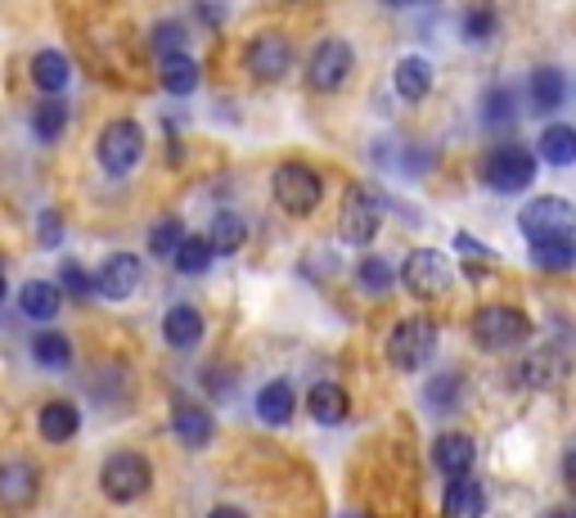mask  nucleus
<instances>
[{
  "instance_id": "obj_39",
  "label": "nucleus",
  "mask_w": 576,
  "mask_h": 518,
  "mask_svg": "<svg viewBox=\"0 0 576 518\" xmlns=\"http://www.w3.org/2000/svg\"><path fill=\"white\" fill-rule=\"evenodd\" d=\"M59 280H63V289L72 293V298H91V293H95V284H91V275H86L82 262H63L59 267Z\"/></svg>"
},
{
  "instance_id": "obj_32",
  "label": "nucleus",
  "mask_w": 576,
  "mask_h": 518,
  "mask_svg": "<svg viewBox=\"0 0 576 518\" xmlns=\"http://www.w3.org/2000/svg\"><path fill=\"white\" fill-rule=\"evenodd\" d=\"M32 356H36V365H46V369H68L72 365V339H63V334H36Z\"/></svg>"
},
{
  "instance_id": "obj_16",
  "label": "nucleus",
  "mask_w": 576,
  "mask_h": 518,
  "mask_svg": "<svg viewBox=\"0 0 576 518\" xmlns=\"http://www.w3.org/2000/svg\"><path fill=\"white\" fill-rule=\"evenodd\" d=\"M293 411H297V392H293L289 379H271V384L257 392V415H261V424L284 428V424H293Z\"/></svg>"
},
{
  "instance_id": "obj_41",
  "label": "nucleus",
  "mask_w": 576,
  "mask_h": 518,
  "mask_svg": "<svg viewBox=\"0 0 576 518\" xmlns=\"http://www.w3.org/2000/svg\"><path fill=\"white\" fill-rule=\"evenodd\" d=\"M455 248L465 252V257H486V262H491V252L482 248V239H473L469 231H459V235H455Z\"/></svg>"
},
{
  "instance_id": "obj_47",
  "label": "nucleus",
  "mask_w": 576,
  "mask_h": 518,
  "mask_svg": "<svg viewBox=\"0 0 576 518\" xmlns=\"http://www.w3.org/2000/svg\"><path fill=\"white\" fill-rule=\"evenodd\" d=\"M424 5H433V0H424Z\"/></svg>"
},
{
  "instance_id": "obj_18",
  "label": "nucleus",
  "mask_w": 576,
  "mask_h": 518,
  "mask_svg": "<svg viewBox=\"0 0 576 518\" xmlns=\"http://www.w3.org/2000/svg\"><path fill=\"white\" fill-rule=\"evenodd\" d=\"M172 428H176V437L185 442V447H195V451H203L208 442H212V433H216L212 415L203 411V405H195V401H180V405H176Z\"/></svg>"
},
{
  "instance_id": "obj_40",
  "label": "nucleus",
  "mask_w": 576,
  "mask_h": 518,
  "mask_svg": "<svg viewBox=\"0 0 576 518\" xmlns=\"http://www.w3.org/2000/svg\"><path fill=\"white\" fill-rule=\"evenodd\" d=\"M59 239H63L59 212H42V248H59Z\"/></svg>"
},
{
  "instance_id": "obj_5",
  "label": "nucleus",
  "mask_w": 576,
  "mask_h": 518,
  "mask_svg": "<svg viewBox=\"0 0 576 518\" xmlns=\"http://www.w3.org/2000/svg\"><path fill=\"white\" fill-rule=\"evenodd\" d=\"M482 180L495 195H518L536 180V154H527L522 144H495L482 158Z\"/></svg>"
},
{
  "instance_id": "obj_1",
  "label": "nucleus",
  "mask_w": 576,
  "mask_h": 518,
  "mask_svg": "<svg viewBox=\"0 0 576 518\" xmlns=\"http://www.w3.org/2000/svg\"><path fill=\"white\" fill-rule=\"evenodd\" d=\"M271 190H275V203L289 216H311L325 199V180H320L316 167H306V163H280Z\"/></svg>"
},
{
  "instance_id": "obj_33",
  "label": "nucleus",
  "mask_w": 576,
  "mask_h": 518,
  "mask_svg": "<svg viewBox=\"0 0 576 518\" xmlns=\"http://www.w3.org/2000/svg\"><path fill=\"white\" fill-rule=\"evenodd\" d=\"M514 95L509 91H486V99H482V122L491 127V131H505V127H514Z\"/></svg>"
},
{
  "instance_id": "obj_7",
  "label": "nucleus",
  "mask_w": 576,
  "mask_h": 518,
  "mask_svg": "<svg viewBox=\"0 0 576 518\" xmlns=\"http://www.w3.org/2000/svg\"><path fill=\"white\" fill-rule=\"evenodd\" d=\"M356 68V50L348 42H338V36H329V42H320L311 50V63H306V86L320 91V95H333L342 91V82L352 78Z\"/></svg>"
},
{
  "instance_id": "obj_26",
  "label": "nucleus",
  "mask_w": 576,
  "mask_h": 518,
  "mask_svg": "<svg viewBox=\"0 0 576 518\" xmlns=\"http://www.w3.org/2000/svg\"><path fill=\"white\" fill-rule=\"evenodd\" d=\"M68 78H72V68H68V59L59 50H36L32 55V82L42 86L46 95H59L68 86Z\"/></svg>"
},
{
  "instance_id": "obj_28",
  "label": "nucleus",
  "mask_w": 576,
  "mask_h": 518,
  "mask_svg": "<svg viewBox=\"0 0 576 518\" xmlns=\"http://www.w3.org/2000/svg\"><path fill=\"white\" fill-rule=\"evenodd\" d=\"M572 262H576L572 235H554V239H536L531 244V267H541V271H567Z\"/></svg>"
},
{
  "instance_id": "obj_37",
  "label": "nucleus",
  "mask_w": 576,
  "mask_h": 518,
  "mask_svg": "<svg viewBox=\"0 0 576 518\" xmlns=\"http://www.w3.org/2000/svg\"><path fill=\"white\" fill-rule=\"evenodd\" d=\"M495 36V10L491 5H478L465 14V42H491Z\"/></svg>"
},
{
  "instance_id": "obj_23",
  "label": "nucleus",
  "mask_w": 576,
  "mask_h": 518,
  "mask_svg": "<svg viewBox=\"0 0 576 518\" xmlns=\"http://www.w3.org/2000/svg\"><path fill=\"white\" fill-rule=\"evenodd\" d=\"M203 239H208L212 257H230V252H239V248H244L248 226H244V216H239V212H216Z\"/></svg>"
},
{
  "instance_id": "obj_10",
  "label": "nucleus",
  "mask_w": 576,
  "mask_h": 518,
  "mask_svg": "<svg viewBox=\"0 0 576 518\" xmlns=\"http://www.w3.org/2000/svg\"><path fill=\"white\" fill-rule=\"evenodd\" d=\"M401 280H405V289L414 293V298H442V293L450 289V280H455V271H450V262L442 252H433V248H414L410 257H405V267H401Z\"/></svg>"
},
{
  "instance_id": "obj_12",
  "label": "nucleus",
  "mask_w": 576,
  "mask_h": 518,
  "mask_svg": "<svg viewBox=\"0 0 576 518\" xmlns=\"http://www.w3.org/2000/svg\"><path fill=\"white\" fill-rule=\"evenodd\" d=\"M140 280H144L140 257H131V252H113V257H104V267H99V275H95L91 284H95L99 298H108V303H127L131 293L140 289Z\"/></svg>"
},
{
  "instance_id": "obj_17",
  "label": "nucleus",
  "mask_w": 576,
  "mask_h": 518,
  "mask_svg": "<svg viewBox=\"0 0 576 518\" xmlns=\"http://www.w3.org/2000/svg\"><path fill=\"white\" fill-rule=\"evenodd\" d=\"M567 104V78H563V68L554 63H541L531 72V108L536 114H554V108Z\"/></svg>"
},
{
  "instance_id": "obj_27",
  "label": "nucleus",
  "mask_w": 576,
  "mask_h": 518,
  "mask_svg": "<svg viewBox=\"0 0 576 518\" xmlns=\"http://www.w3.org/2000/svg\"><path fill=\"white\" fill-rule=\"evenodd\" d=\"M68 99H59V95H46L42 104H36V114H32V131H36V140H59L63 136V127H68Z\"/></svg>"
},
{
  "instance_id": "obj_15",
  "label": "nucleus",
  "mask_w": 576,
  "mask_h": 518,
  "mask_svg": "<svg viewBox=\"0 0 576 518\" xmlns=\"http://www.w3.org/2000/svg\"><path fill=\"white\" fill-rule=\"evenodd\" d=\"M473 460H478V447L469 433H442L437 447H433V464L446 473V478H465L473 473Z\"/></svg>"
},
{
  "instance_id": "obj_3",
  "label": "nucleus",
  "mask_w": 576,
  "mask_h": 518,
  "mask_svg": "<svg viewBox=\"0 0 576 518\" xmlns=\"http://www.w3.org/2000/svg\"><path fill=\"white\" fill-rule=\"evenodd\" d=\"M531 339V320L518 307H482L473 316V343L482 352H514Z\"/></svg>"
},
{
  "instance_id": "obj_22",
  "label": "nucleus",
  "mask_w": 576,
  "mask_h": 518,
  "mask_svg": "<svg viewBox=\"0 0 576 518\" xmlns=\"http://www.w3.org/2000/svg\"><path fill=\"white\" fill-rule=\"evenodd\" d=\"M158 82H163L167 95H195V91H199V63L189 59L185 50L163 55V63H158Z\"/></svg>"
},
{
  "instance_id": "obj_11",
  "label": "nucleus",
  "mask_w": 576,
  "mask_h": 518,
  "mask_svg": "<svg viewBox=\"0 0 576 518\" xmlns=\"http://www.w3.org/2000/svg\"><path fill=\"white\" fill-rule=\"evenodd\" d=\"M289 63H293V42H289V36H280V32L252 36L248 50H244V68L252 72L257 82H280V78H289Z\"/></svg>"
},
{
  "instance_id": "obj_14",
  "label": "nucleus",
  "mask_w": 576,
  "mask_h": 518,
  "mask_svg": "<svg viewBox=\"0 0 576 518\" xmlns=\"http://www.w3.org/2000/svg\"><path fill=\"white\" fill-rule=\"evenodd\" d=\"M486 514V492L473 473L450 478L446 496H442V518H482Z\"/></svg>"
},
{
  "instance_id": "obj_24",
  "label": "nucleus",
  "mask_w": 576,
  "mask_h": 518,
  "mask_svg": "<svg viewBox=\"0 0 576 518\" xmlns=\"http://www.w3.org/2000/svg\"><path fill=\"white\" fill-rule=\"evenodd\" d=\"M163 339L172 348H199L203 343V316L195 307H172L163 316Z\"/></svg>"
},
{
  "instance_id": "obj_25",
  "label": "nucleus",
  "mask_w": 576,
  "mask_h": 518,
  "mask_svg": "<svg viewBox=\"0 0 576 518\" xmlns=\"http://www.w3.org/2000/svg\"><path fill=\"white\" fill-rule=\"evenodd\" d=\"M59 303H63V293L50 280H32L19 293V307H23L27 320H55L59 316Z\"/></svg>"
},
{
  "instance_id": "obj_38",
  "label": "nucleus",
  "mask_w": 576,
  "mask_h": 518,
  "mask_svg": "<svg viewBox=\"0 0 576 518\" xmlns=\"http://www.w3.org/2000/svg\"><path fill=\"white\" fill-rule=\"evenodd\" d=\"M455 401H459V375H437L428 384V405L433 411H450Z\"/></svg>"
},
{
  "instance_id": "obj_2",
  "label": "nucleus",
  "mask_w": 576,
  "mask_h": 518,
  "mask_svg": "<svg viewBox=\"0 0 576 518\" xmlns=\"http://www.w3.org/2000/svg\"><path fill=\"white\" fill-rule=\"evenodd\" d=\"M95 158L108 176H127L140 167L144 158V131L131 122V118H118V122H108L95 140Z\"/></svg>"
},
{
  "instance_id": "obj_42",
  "label": "nucleus",
  "mask_w": 576,
  "mask_h": 518,
  "mask_svg": "<svg viewBox=\"0 0 576 518\" xmlns=\"http://www.w3.org/2000/svg\"><path fill=\"white\" fill-rule=\"evenodd\" d=\"M208 518H248V514H244V509H235V505H216Z\"/></svg>"
},
{
  "instance_id": "obj_21",
  "label": "nucleus",
  "mask_w": 576,
  "mask_h": 518,
  "mask_svg": "<svg viewBox=\"0 0 576 518\" xmlns=\"http://www.w3.org/2000/svg\"><path fill=\"white\" fill-rule=\"evenodd\" d=\"M36 428H42L46 442L63 447V442H72L77 428H82V415H77L72 401H50V405H42V420H36Z\"/></svg>"
},
{
  "instance_id": "obj_30",
  "label": "nucleus",
  "mask_w": 576,
  "mask_h": 518,
  "mask_svg": "<svg viewBox=\"0 0 576 518\" xmlns=\"http://www.w3.org/2000/svg\"><path fill=\"white\" fill-rule=\"evenodd\" d=\"M352 280H356L361 293H369V298H383V293L397 284V271L383 262V257H361L356 271H352Z\"/></svg>"
},
{
  "instance_id": "obj_36",
  "label": "nucleus",
  "mask_w": 576,
  "mask_h": 518,
  "mask_svg": "<svg viewBox=\"0 0 576 518\" xmlns=\"http://www.w3.org/2000/svg\"><path fill=\"white\" fill-rule=\"evenodd\" d=\"M185 42H189V27L185 23H158V27H153V50H158V59L185 50Z\"/></svg>"
},
{
  "instance_id": "obj_44",
  "label": "nucleus",
  "mask_w": 576,
  "mask_h": 518,
  "mask_svg": "<svg viewBox=\"0 0 576 518\" xmlns=\"http://www.w3.org/2000/svg\"><path fill=\"white\" fill-rule=\"evenodd\" d=\"M0 303H5V280H0Z\"/></svg>"
},
{
  "instance_id": "obj_8",
  "label": "nucleus",
  "mask_w": 576,
  "mask_h": 518,
  "mask_svg": "<svg viewBox=\"0 0 576 518\" xmlns=\"http://www.w3.org/2000/svg\"><path fill=\"white\" fill-rule=\"evenodd\" d=\"M378 216H383L378 199L365 190V185H352V190L342 195V212H338V239H342V244H352V248H365V244H374V235H378Z\"/></svg>"
},
{
  "instance_id": "obj_35",
  "label": "nucleus",
  "mask_w": 576,
  "mask_h": 518,
  "mask_svg": "<svg viewBox=\"0 0 576 518\" xmlns=\"http://www.w3.org/2000/svg\"><path fill=\"white\" fill-rule=\"evenodd\" d=\"M559 375H563V361H550V352L531 356V361L522 365V384H527V388H545V384H554Z\"/></svg>"
},
{
  "instance_id": "obj_31",
  "label": "nucleus",
  "mask_w": 576,
  "mask_h": 518,
  "mask_svg": "<svg viewBox=\"0 0 576 518\" xmlns=\"http://www.w3.org/2000/svg\"><path fill=\"white\" fill-rule=\"evenodd\" d=\"M172 262H176L180 275H203V271L212 267V248H208L203 235H185V239L176 244V252H172Z\"/></svg>"
},
{
  "instance_id": "obj_6",
  "label": "nucleus",
  "mask_w": 576,
  "mask_h": 518,
  "mask_svg": "<svg viewBox=\"0 0 576 518\" xmlns=\"http://www.w3.org/2000/svg\"><path fill=\"white\" fill-rule=\"evenodd\" d=\"M433 352H437V325L428 316H405L388 334V365H397V369L428 365Z\"/></svg>"
},
{
  "instance_id": "obj_34",
  "label": "nucleus",
  "mask_w": 576,
  "mask_h": 518,
  "mask_svg": "<svg viewBox=\"0 0 576 518\" xmlns=\"http://www.w3.org/2000/svg\"><path fill=\"white\" fill-rule=\"evenodd\" d=\"M180 239H185V226H180L176 216H167V221H158V226L149 231V252L153 257H172Z\"/></svg>"
},
{
  "instance_id": "obj_19",
  "label": "nucleus",
  "mask_w": 576,
  "mask_h": 518,
  "mask_svg": "<svg viewBox=\"0 0 576 518\" xmlns=\"http://www.w3.org/2000/svg\"><path fill=\"white\" fill-rule=\"evenodd\" d=\"M306 411H311V420H316V424L333 428V424L348 420L352 401H348V392H342L338 384H316L311 392H306Z\"/></svg>"
},
{
  "instance_id": "obj_46",
  "label": "nucleus",
  "mask_w": 576,
  "mask_h": 518,
  "mask_svg": "<svg viewBox=\"0 0 576 518\" xmlns=\"http://www.w3.org/2000/svg\"><path fill=\"white\" fill-rule=\"evenodd\" d=\"M348 518H361V514H348Z\"/></svg>"
},
{
  "instance_id": "obj_29",
  "label": "nucleus",
  "mask_w": 576,
  "mask_h": 518,
  "mask_svg": "<svg viewBox=\"0 0 576 518\" xmlns=\"http://www.w3.org/2000/svg\"><path fill=\"white\" fill-rule=\"evenodd\" d=\"M541 158H545L550 167H572V163H576V131L563 127V122L545 127V131H541Z\"/></svg>"
},
{
  "instance_id": "obj_9",
  "label": "nucleus",
  "mask_w": 576,
  "mask_h": 518,
  "mask_svg": "<svg viewBox=\"0 0 576 518\" xmlns=\"http://www.w3.org/2000/svg\"><path fill=\"white\" fill-rule=\"evenodd\" d=\"M576 226V212L567 199L559 195H541V199H531L522 212H518V231L536 244V239H554V235H572Z\"/></svg>"
},
{
  "instance_id": "obj_45",
  "label": "nucleus",
  "mask_w": 576,
  "mask_h": 518,
  "mask_svg": "<svg viewBox=\"0 0 576 518\" xmlns=\"http://www.w3.org/2000/svg\"><path fill=\"white\" fill-rule=\"evenodd\" d=\"M554 518H567V514H554Z\"/></svg>"
},
{
  "instance_id": "obj_43",
  "label": "nucleus",
  "mask_w": 576,
  "mask_h": 518,
  "mask_svg": "<svg viewBox=\"0 0 576 518\" xmlns=\"http://www.w3.org/2000/svg\"><path fill=\"white\" fill-rule=\"evenodd\" d=\"M383 5H410V0H383Z\"/></svg>"
},
{
  "instance_id": "obj_13",
  "label": "nucleus",
  "mask_w": 576,
  "mask_h": 518,
  "mask_svg": "<svg viewBox=\"0 0 576 518\" xmlns=\"http://www.w3.org/2000/svg\"><path fill=\"white\" fill-rule=\"evenodd\" d=\"M36 487H42V478H36L32 460H0V505L5 509H27L36 501Z\"/></svg>"
},
{
  "instance_id": "obj_4",
  "label": "nucleus",
  "mask_w": 576,
  "mask_h": 518,
  "mask_svg": "<svg viewBox=\"0 0 576 518\" xmlns=\"http://www.w3.org/2000/svg\"><path fill=\"white\" fill-rule=\"evenodd\" d=\"M149 487H153V469H149V460L136 456V451L108 456L104 469H99V492H104L108 501H118V505L140 501Z\"/></svg>"
},
{
  "instance_id": "obj_20",
  "label": "nucleus",
  "mask_w": 576,
  "mask_h": 518,
  "mask_svg": "<svg viewBox=\"0 0 576 518\" xmlns=\"http://www.w3.org/2000/svg\"><path fill=\"white\" fill-rule=\"evenodd\" d=\"M392 86H397L401 99L419 104V99H424V95L433 91V63H428V59H419V55H405V59L397 63V72H392Z\"/></svg>"
}]
</instances>
